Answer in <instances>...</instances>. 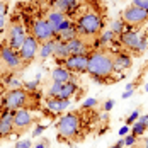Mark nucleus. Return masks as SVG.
Returning a JSON list of instances; mask_svg holds the SVG:
<instances>
[{
  "label": "nucleus",
  "mask_w": 148,
  "mask_h": 148,
  "mask_svg": "<svg viewBox=\"0 0 148 148\" xmlns=\"http://www.w3.org/2000/svg\"><path fill=\"white\" fill-rule=\"evenodd\" d=\"M112 53L107 49H92L89 53L87 73L90 77H114V65H112Z\"/></svg>",
  "instance_id": "1"
},
{
  "label": "nucleus",
  "mask_w": 148,
  "mask_h": 148,
  "mask_svg": "<svg viewBox=\"0 0 148 148\" xmlns=\"http://www.w3.org/2000/svg\"><path fill=\"white\" fill-rule=\"evenodd\" d=\"M75 27L78 32V38H92L104 31V17L97 10H89L80 15L75 22Z\"/></svg>",
  "instance_id": "2"
},
{
  "label": "nucleus",
  "mask_w": 148,
  "mask_h": 148,
  "mask_svg": "<svg viewBox=\"0 0 148 148\" xmlns=\"http://www.w3.org/2000/svg\"><path fill=\"white\" fill-rule=\"evenodd\" d=\"M121 45L128 49H131L136 56H140L145 49L148 48V36L147 32H140V31H133V29H126L119 34L118 39Z\"/></svg>",
  "instance_id": "3"
},
{
  "label": "nucleus",
  "mask_w": 148,
  "mask_h": 148,
  "mask_svg": "<svg viewBox=\"0 0 148 148\" xmlns=\"http://www.w3.org/2000/svg\"><path fill=\"white\" fill-rule=\"evenodd\" d=\"M80 126H82L80 112H68V114L61 116V119L56 123L60 140H72V138H75L80 133Z\"/></svg>",
  "instance_id": "4"
},
{
  "label": "nucleus",
  "mask_w": 148,
  "mask_h": 148,
  "mask_svg": "<svg viewBox=\"0 0 148 148\" xmlns=\"http://www.w3.org/2000/svg\"><path fill=\"white\" fill-rule=\"evenodd\" d=\"M34 92H27L26 89H14V90H9L3 99H2V106L5 109H10V111H17V109H22L29 106V99L32 97Z\"/></svg>",
  "instance_id": "5"
},
{
  "label": "nucleus",
  "mask_w": 148,
  "mask_h": 148,
  "mask_svg": "<svg viewBox=\"0 0 148 148\" xmlns=\"http://www.w3.org/2000/svg\"><path fill=\"white\" fill-rule=\"evenodd\" d=\"M26 36H27V32H26V27H24V24L21 22V21H17L14 19L9 26H7V43L5 45L9 46V48H12L15 51H19L21 49V46L22 43L26 41Z\"/></svg>",
  "instance_id": "6"
},
{
  "label": "nucleus",
  "mask_w": 148,
  "mask_h": 148,
  "mask_svg": "<svg viewBox=\"0 0 148 148\" xmlns=\"http://www.w3.org/2000/svg\"><path fill=\"white\" fill-rule=\"evenodd\" d=\"M121 21L130 27L143 26L145 22H148V12L140 9V7H136V5H130L121 12Z\"/></svg>",
  "instance_id": "7"
},
{
  "label": "nucleus",
  "mask_w": 148,
  "mask_h": 148,
  "mask_svg": "<svg viewBox=\"0 0 148 148\" xmlns=\"http://www.w3.org/2000/svg\"><path fill=\"white\" fill-rule=\"evenodd\" d=\"M0 60L5 63V66L10 70V72H15V70H21L24 66L22 60L19 56V51H15L12 48H9L7 45L0 46Z\"/></svg>",
  "instance_id": "8"
},
{
  "label": "nucleus",
  "mask_w": 148,
  "mask_h": 148,
  "mask_svg": "<svg viewBox=\"0 0 148 148\" xmlns=\"http://www.w3.org/2000/svg\"><path fill=\"white\" fill-rule=\"evenodd\" d=\"M38 49H39V41L32 36V34H27L26 36V41L22 43L21 49H19V56L22 60V63H31L32 60L38 56Z\"/></svg>",
  "instance_id": "9"
},
{
  "label": "nucleus",
  "mask_w": 148,
  "mask_h": 148,
  "mask_svg": "<svg viewBox=\"0 0 148 148\" xmlns=\"http://www.w3.org/2000/svg\"><path fill=\"white\" fill-rule=\"evenodd\" d=\"M31 29H32V36H34L39 43H43V41H48V39L55 38V31L51 29V26L48 24V21L43 19V17L34 19V22H32Z\"/></svg>",
  "instance_id": "10"
},
{
  "label": "nucleus",
  "mask_w": 148,
  "mask_h": 148,
  "mask_svg": "<svg viewBox=\"0 0 148 148\" xmlns=\"http://www.w3.org/2000/svg\"><path fill=\"white\" fill-rule=\"evenodd\" d=\"M87 63H89V53L87 55H70L63 60V66L68 72L77 73H87Z\"/></svg>",
  "instance_id": "11"
},
{
  "label": "nucleus",
  "mask_w": 148,
  "mask_h": 148,
  "mask_svg": "<svg viewBox=\"0 0 148 148\" xmlns=\"http://www.w3.org/2000/svg\"><path fill=\"white\" fill-rule=\"evenodd\" d=\"M31 124H32V116H31L29 109H26V107L17 109L14 114V131L22 133V131H26L29 128Z\"/></svg>",
  "instance_id": "12"
},
{
  "label": "nucleus",
  "mask_w": 148,
  "mask_h": 148,
  "mask_svg": "<svg viewBox=\"0 0 148 148\" xmlns=\"http://www.w3.org/2000/svg\"><path fill=\"white\" fill-rule=\"evenodd\" d=\"M14 114L15 111L5 109L0 114V138H7L9 134H12L14 131Z\"/></svg>",
  "instance_id": "13"
},
{
  "label": "nucleus",
  "mask_w": 148,
  "mask_h": 148,
  "mask_svg": "<svg viewBox=\"0 0 148 148\" xmlns=\"http://www.w3.org/2000/svg\"><path fill=\"white\" fill-rule=\"evenodd\" d=\"M112 65H114V73H123L131 68L133 60L128 53H116L112 56Z\"/></svg>",
  "instance_id": "14"
},
{
  "label": "nucleus",
  "mask_w": 148,
  "mask_h": 148,
  "mask_svg": "<svg viewBox=\"0 0 148 148\" xmlns=\"http://www.w3.org/2000/svg\"><path fill=\"white\" fill-rule=\"evenodd\" d=\"M68 49H70V55H87V53H90L92 46L84 38H78L77 36L72 41H68Z\"/></svg>",
  "instance_id": "15"
},
{
  "label": "nucleus",
  "mask_w": 148,
  "mask_h": 148,
  "mask_svg": "<svg viewBox=\"0 0 148 148\" xmlns=\"http://www.w3.org/2000/svg\"><path fill=\"white\" fill-rule=\"evenodd\" d=\"M53 7L63 14H72L78 7V2L77 0H53Z\"/></svg>",
  "instance_id": "16"
},
{
  "label": "nucleus",
  "mask_w": 148,
  "mask_h": 148,
  "mask_svg": "<svg viewBox=\"0 0 148 148\" xmlns=\"http://www.w3.org/2000/svg\"><path fill=\"white\" fill-rule=\"evenodd\" d=\"M78 90V84L75 80H68L61 85V90L60 94L56 95V99H70L72 95H75V92Z\"/></svg>",
  "instance_id": "17"
},
{
  "label": "nucleus",
  "mask_w": 148,
  "mask_h": 148,
  "mask_svg": "<svg viewBox=\"0 0 148 148\" xmlns=\"http://www.w3.org/2000/svg\"><path fill=\"white\" fill-rule=\"evenodd\" d=\"M55 39H56V38H55ZM53 56H55V60H65V58H68V56H70L68 43L56 39V41H55V48H53Z\"/></svg>",
  "instance_id": "18"
},
{
  "label": "nucleus",
  "mask_w": 148,
  "mask_h": 148,
  "mask_svg": "<svg viewBox=\"0 0 148 148\" xmlns=\"http://www.w3.org/2000/svg\"><path fill=\"white\" fill-rule=\"evenodd\" d=\"M51 78H53V82L65 84V82L72 80V72H68L65 66H55L53 72H51Z\"/></svg>",
  "instance_id": "19"
},
{
  "label": "nucleus",
  "mask_w": 148,
  "mask_h": 148,
  "mask_svg": "<svg viewBox=\"0 0 148 148\" xmlns=\"http://www.w3.org/2000/svg\"><path fill=\"white\" fill-rule=\"evenodd\" d=\"M66 17L63 12H60V10H49L48 12V17H46V21H48V24L51 26V29L55 31V34H56V31H58V26L65 21Z\"/></svg>",
  "instance_id": "20"
},
{
  "label": "nucleus",
  "mask_w": 148,
  "mask_h": 148,
  "mask_svg": "<svg viewBox=\"0 0 148 148\" xmlns=\"http://www.w3.org/2000/svg\"><path fill=\"white\" fill-rule=\"evenodd\" d=\"M55 38H51V39H48V41H43V43H39V49H38V56L41 60H46L49 58V56H53V48H55Z\"/></svg>",
  "instance_id": "21"
},
{
  "label": "nucleus",
  "mask_w": 148,
  "mask_h": 148,
  "mask_svg": "<svg viewBox=\"0 0 148 148\" xmlns=\"http://www.w3.org/2000/svg\"><path fill=\"white\" fill-rule=\"evenodd\" d=\"M77 36H78V32H77V27H75V26H72V27H68V29H65V31H60V32L55 34V38H56V39L65 41V43L72 41V39L77 38Z\"/></svg>",
  "instance_id": "22"
},
{
  "label": "nucleus",
  "mask_w": 148,
  "mask_h": 148,
  "mask_svg": "<svg viewBox=\"0 0 148 148\" xmlns=\"http://www.w3.org/2000/svg\"><path fill=\"white\" fill-rule=\"evenodd\" d=\"M7 2L5 0H0V31L5 29V19H7Z\"/></svg>",
  "instance_id": "23"
},
{
  "label": "nucleus",
  "mask_w": 148,
  "mask_h": 148,
  "mask_svg": "<svg viewBox=\"0 0 148 148\" xmlns=\"http://www.w3.org/2000/svg\"><path fill=\"white\" fill-rule=\"evenodd\" d=\"M46 107L51 112H61V109H60V99H56V97H46Z\"/></svg>",
  "instance_id": "24"
},
{
  "label": "nucleus",
  "mask_w": 148,
  "mask_h": 148,
  "mask_svg": "<svg viewBox=\"0 0 148 148\" xmlns=\"http://www.w3.org/2000/svg\"><path fill=\"white\" fill-rule=\"evenodd\" d=\"M131 126H133V128H131V134H134V136H141V134L147 131V126H145L141 121H136Z\"/></svg>",
  "instance_id": "25"
},
{
  "label": "nucleus",
  "mask_w": 148,
  "mask_h": 148,
  "mask_svg": "<svg viewBox=\"0 0 148 148\" xmlns=\"http://www.w3.org/2000/svg\"><path fill=\"white\" fill-rule=\"evenodd\" d=\"M114 36H116V34H114L111 29H104L102 32H101V38H99V39H101L102 46H106L107 43H111V41L114 39Z\"/></svg>",
  "instance_id": "26"
},
{
  "label": "nucleus",
  "mask_w": 148,
  "mask_h": 148,
  "mask_svg": "<svg viewBox=\"0 0 148 148\" xmlns=\"http://www.w3.org/2000/svg\"><path fill=\"white\" fill-rule=\"evenodd\" d=\"M5 84H7V89H9V90H14V89H21V87H22V82H21L19 78H14V77H9Z\"/></svg>",
  "instance_id": "27"
},
{
  "label": "nucleus",
  "mask_w": 148,
  "mask_h": 148,
  "mask_svg": "<svg viewBox=\"0 0 148 148\" xmlns=\"http://www.w3.org/2000/svg\"><path fill=\"white\" fill-rule=\"evenodd\" d=\"M22 87L27 90V92H36V90L39 89V80H31V82H26V84H22Z\"/></svg>",
  "instance_id": "28"
},
{
  "label": "nucleus",
  "mask_w": 148,
  "mask_h": 148,
  "mask_svg": "<svg viewBox=\"0 0 148 148\" xmlns=\"http://www.w3.org/2000/svg\"><path fill=\"white\" fill-rule=\"evenodd\" d=\"M61 85H63V84L53 82L51 87H49V90H48V97H56V95L60 94V90H61Z\"/></svg>",
  "instance_id": "29"
},
{
  "label": "nucleus",
  "mask_w": 148,
  "mask_h": 148,
  "mask_svg": "<svg viewBox=\"0 0 148 148\" xmlns=\"http://www.w3.org/2000/svg\"><path fill=\"white\" fill-rule=\"evenodd\" d=\"M123 27H126V24H124L121 19H118V21H114V22H112V27H111V31H112L114 34H118V36H119V34L123 32Z\"/></svg>",
  "instance_id": "30"
},
{
  "label": "nucleus",
  "mask_w": 148,
  "mask_h": 148,
  "mask_svg": "<svg viewBox=\"0 0 148 148\" xmlns=\"http://www.w3.org/2000/svg\"><path fill=\"white\" fill-rule=\"evenodd\" d=\"M97 106V101L95 99H85L84 102H82V111H87V109H92V107H95Z\"/></svg>",
  "instance_id": "31"
},
{
  "label": "nucleus",
  "mask_w": 148,
  "mask_h": 148,
  "mask_svg": "<svg viewBox=\"0 0 148 148\" xmlns=\"http://www.w3.org/2000/svg\"><path fill=\"white\" fill-rule=\"evenodd\" d=\"M138 118H140V111L136 109V111H133V112L128 116V119H126V124H128V126H131L134 121H138Z\"/></svg>",
  "instance_id": "32"
},
{
  "label": "nucleus",
  "mask_w": 148,
  "mask_h": 148,
  "mask_svg": "<svg viewBox=\"0 0 148 148\" xmlns=\"http://www.w3.org/2000/svg\"><path fill=\"white\" fill-rule=\"evenodd\" d=\"M131 5H136V7H140V9H143V10L148 12V0H133Z\"/></svg>",
  "instance_id": "33"
},
{
  "label": "nucleus",
  "mask_w": 148,
  "mask_h": 148,
  "mask_svg": "<svg viewBox=\"0 0 148 148\" xmlns=\"http://www.w3.org/2000/svg\"><path fill=\"white\" fill-rule=\"evenodd\" d=\"M31 140H19L17 143L14 145V148H31Z\"/></svg>",
  "instance_id": "34"
},
{
  "label": "nucleus",
  "mask_w": 148,
  "mask_h": 148,
  "mask_svg": "<svg viewBox=\"0 0 148 148\" xmlns=\"http://www.w3.org/2000/svg\"><path fill=\"white\" fill-rule=\"evenodd\" d=\"M136 138H138V136H134V134L126 136V138H124V145H126V147H133L134 143H136Z\"/></svg>",
  "instance_id": "35"
},
{
  "label": "nucleus",
  "mask_w": 148,
  "mask_h": 148,
  "mask_svg": "<svg viewBox=\"0 0 148 148\" xmlns=\"http://www.w3.org/2000/svg\"><path fill=\"white\" fill-rule=\"evenodd\" d=\"M45 130H46V126L38 124V126H36V130L32 131V136H39V134H43V133H45Z\"/></svg>",
  "instance_id": "36"
},
{
  "label": "nucleus",
  "mask_w": 148,
  "mask_h": 148,
  "mask_svg": "<svg viewBox=\"0 0 148 148\" xmlns=\"http://www.w3.org/2000/svg\"><path fill=\"white\" fill-rule=\"evenodd\" d=\"M112 107H114V101H106V104H104L102 109L106 111V112H109V111H111Z\"/></svg>",
  "instance_id": "37"
},
{
  "label": "nucleus",
  "mask_w": 148,
  "mask_h": 148,
  "mask_svg": "<svg viewBox=\"0 0 148 148\" xmlns=\"http://www.w3.org/2000/svg\"><path fill=\"white\" fill-rule=\"evenodd\" d=\"M130 133V126L126 124V126H123L121 130H119V136H126V134Z\"/></svg>",
  "instance_id": "38"
},
{
  "label": "nucleus",
  "mask_w": 148,
  "mask_h": 148,
  "mask_svg": "<svg viewBox=\"0 0 148 148\" xmlns=\"http://www.w3.org/2000/svg\"><path fill=\"white\" fill-rule=\"evenodd\" d=\"M133 94H134V89H131V90H126V92H123V95H121V97H123V99H130V97H131Z\"/></svg>",
  "instance_id": "39"
},
{
  "label": "nucleus",
  "mask_w": 148,
  "mask_h": 148,
  "mask_svg": "<svg viewBox=\"0 0 148 148\" xmlns=\"http://www.w3.org/2000/svg\"><path fill=\"white\" fill-rule=\"evenodd\" d=\"M138 121H141V123H143V124L148 128V114H145V116H140V118H138Z\"/></svg>",
  "instance_id": "40"
},
{
  "label": "nucleus",
  "mask_w": 148,
  "mask_h": 148,
  "mask_svg": "<svg viewBox=\"0 0 148 148\" xmlns=\"http://www.w3.org/2000/svg\"><path fill=\"white\" fill-rule=\"evenodd\" d=\"M34 148H46V145H45V143H39V145H36Z\"/></svg>",
  "instance_id": "41"
},
{
  "label": "nucleus",
  "mask_w": 148,
  "mask_h": 148,
  "mask_svg": "<svg viewBox=\"0 0 148 148\" xmlns=\"http://www.w3.org/2000/svg\"><path fill=\"white\" fill-rule=\"evenodd\" d=\"M109 148H123V147H121V145H118V143H116L114 147H109Z\"/></svg>",
  "instance_id": "42"
},
{
  "label": "nucleus",
  "mask_w": 148,
  "mask_h": 148,
  "mask_svg": "<svg viewBox=\"0 0 148 148\" xmlns=\"http://www.w3.org/2000/svg\"><path fill=\"white\" fill-rule=\"evenodd\" d=\"M145 148H148V138H145Z\"/></svg>",
  "instance_id": "43"
},
{
  "label": "nucleus",
  "mask_w": 148,
  "mask_h": 148,
  "mask_svg": "<svg viewBox=\"0 0 148 148\" xmlns=\"http://www.w3.org/2000/svg\"><path fill=\"white\" fill-rule=\"evenodd\" d=\"M145 90H147V92H148V82H147V84H145Z\"/></svg>",
  "instance_id": "44"
}]
</instances>
